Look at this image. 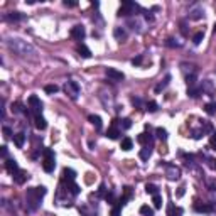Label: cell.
Masks as SVG:
<instances>
[{
    "label": "cell",
    "instance_id": "6da1fadb",
    "mask_svg": "<svg viewBox=\"0 0 216 216\" xmlns=\"http://www.w3.org/2000/svg\"><path fill=\"white\" fill-rule=\"evenodd\" d=\"M46 196V188L44 186H39V188H31L27 189L26 193V199H27V206L31 211H36L37 208L41 206V201Z\"/></svg>",
    "mask_w": 216,
    "mask_h": 216
},
{
    "label": "cell",
    "instance_id": "7a4b0ae2",
    "mask_svg": "<svg viewBox=\"0 0 216 216\" xmlns=\"http://www.w3.org/2000/svg\"><path fill=\"white\" fill-rule=\"evenodd\" d=\"M9 46H10V49H14V52L20 54V56H27L29 52H32V46L27 44L26 41H22V39H17V37L10 39Z\"/></svg>",
    "mask_w": 216,
    "mask_h": 216
},
{
    "label": "cell",
    "instance_id": "3957f363",
    "mask_svg": "<svg viewBox=\"0 0 216 216\" xmlns=\"http://www.w3.org/2000/svg\"><path fill=\"white\" fill-rule=\"evenodd\" d=\"M44 160H42V169L46 172H52L56 167V155L51 149H44Z\"/></svg>",
    "mask_w": 216,
    "mask_h": 216
},
{
    "label": "cell",
    "instance_id": "277c9868",
    "mask_svg": "<svg viewBox=\"0 0 216 216\" xmlns=\"http://www.w3.org/2000/svg\"><path fill=\"white\" fill-rule=\"evenodd\" d=\"M27 105H29V111H31L34 117H37V115L42 113V101H41L36 95H31V96H29Z\"/></svg>",
    "mask_w": 216,
    "mask_h": 216
},
{
    "label": "cell",
    "instance_id": "5b68a950",
    "mask_svg": "<svg viewBox=\"0 0 216 216\" xmlns=\"http://www.w3.org/2000/svg\"><path fill=\"white\" fill-rule=\"evenodd\" d=\"M139 9L137 7V3H134V2H128V0H125V2H122V5H120V9H118V15L120 17H127V15H132L134 12Z\"/></svg>",
    "mask_w": 216,
    "mask_h": 216
},
{
    "label": "cell",
    "instance_id": "8992f818",
    "mask_svg": "<svg viewBox=\"0 0 216 216\" xmlns=\"http://www.w3.org/2000/svg\"><path fill=\"white\" fill-rule=\"evenodd\" d=\"M64 91H66V95H69L73 100H76L78 98V95H80V85H78L76 81H66V85H64Z\"/></svg>",
    "mask_w": 216,
    "mask_h": 216
},
{
    "label": "cell",
    "instance_id": "52a82bcc",
    "mask_svg": "<svg viewBox=\"0 0 216 216\" xmlns=\"http://www.w3.org/2000/svg\"><path fill=\"white\" fill-rule=\"evenodd\" d=\"M165 176H167L171 181H176V179H179V177H181V169L176 167L174 164H169V165H167V172H165Z\"/></svg>",
    "mask_w": 216,
    "mask_h": 216
},
{
    "label": "cell",
    "instance_id": "ba28073f",
    "mask_svg": "<svg viewBox=\"0 0 216 216\" xmlns=\"http://www.w3.org/2000/svg\"><path fill=\"white\" fill-rule=\"evenodd\" d=\"M106 76L110 78L111 81H122L123 78H125V74L115 68H106Z\"/></svg>",
    "mask_w": 216,
    "mask_h": 216
},
{
    "label": "cell",
    "instance_id": "9c48e42d",
    "mask_svg": "<svg viewBox=\"0 0 216 216\" xmlns=\"http://www.w3.org/2000/svg\"><path fill=\"white\" fill-rule=\"evenodd\" d=\"M85 36H86V31H85V27H83V26H74L71 29V37H73V39L83 41V39H85Z\"/></svg>",
    "mask_w": 216,
    "mask_h": 216
},
{
    "label": "cell",
    "instance_id": "30bf717a",
    "mask_svg": "<svg viewBox=\"0 0 216 216\" xmlns=\"http://www.w3.org/2000/svg\"><path fill=\"white\" fill-rule=\"evenodd\" d=\"M130 198H132V188H130V186H125V188H123V196L120 198L117 203H118L120 206H125L127 201H128Z\"/></svg>",
    "mask_w": 216,
    "mask_h": 216
},
{
    "label": "cell",
    "instance_id": "8fae6325",
    "mask_svg": "<svg viewBox=\"0 0 216 216\" xmlns=\"http://www.w3.org/2000/svg\"><path fill=\"white\" fill-rule=\"evenodd\" d=\"M5 169L14 176V174L19 171V165H17V162H15V159H7L5 160Z\"/></svg>",
    "mask_w": 216,
    "mask_h": 216
},
{
    "label": "cell",
    "instance_id": "7c38bea8",
    "mask_svg": "<svg viewBox=\"0 0 216 216\" xmlns=\"http://www.w3.org/2000/svg\"><path fill=\"white\" fill-rule=\"evenodd\" d=\"M34 122H36V128H37V130H46V128H47V122H46V118L42 117V115L34 117Z\"/></svg>",
    "mask_w": 216,
    "mask_h": 216
},
{
    "label": "cell",
    "instance_id": "4fadbf2b",
    "mask_svg": "<svg viewBox=\"0 0 216 216\" xmlns=\"http://www.w3.org/2000/svg\"><path fill=\"white\" fill-rule=\"evenodd\" d=\"M26 134L24 132H19V134H14V142H15V145H17L19 149H22L24 147V144H26Z\"/></svg>",
    "mask_w": 216,
    "mask_h": 216
},
{
    "label": "cell",
    "instance_id": "5bb4252c",
    "mask_svg": "<svg viewBox=\"0 0 216 216\" xmlns=\"http://www.w3.org/2000/svg\"><path fill=\"white\" fill-rule=\"evenodd\" d=\"M194 209L199 211V213H209V211H213V206H211V204H201L199 201H196Z\"/></svg>",
    "mask_w": 216,
    "mask_h": 216
},
{
    "label": "cell",
    "instance_id": "9a60e30c",
    "mask_svg": "<svg viewBox=\"0 0 216 216\" xmlns=\"http://www.w3.org/2000/svg\"><path fill=\"white\" fill-rule=\"evenodd\" d=\"M74 177H76V172L73 169H68V167L63 169V181H74Z\"/></svg>",
    "mask_w": 216,
    "mask_h": 216
},
{
    "label": "cell",
    "instance_id": "2e32d148",
    "mask_svg": "<svg viewBox=\"0 0 216 216\" xmlns=\"http://www.w3.org/2000/svg\"><path fill=\"white\" fill-rule=\"evenodd\" d=\"M106 137H108V139H111V140H117L120 137V130L115 125H111L110 128H108V132H106Z\"/></svg>",
    "mask_w": 216,
    "mask_h": 216
},
{
    "label": "cell",
    "instance_id": "e0dca14e",
    "mask_svg": "<svg viewBox=\"0 0 216 216\" xmlns=\"http://www.w3.org/2000/svg\"><path fill=\"white\" fill-rule=\"evenodd\" d=\"M88 120H90V122L95 125V128H96V130H101V127H103V122H101V118H100L98 115H90V117H88Z\"/></svg>",
    "mask_w": 216,
    "mask_h": 216
},
{
    "label": "cell",
    "instance_id": "ac0fdd59",
    "mask_svg": "<svg viewBox=\"0 0 216 216\" xmlns=\"http://www.w3.org/2000/svg\"><path fill=\"white\" fill-rule=\"evenodd\" d=\"M26 179H27V174L24 172V171H20V169L14 174V181L17 182V184H24V182H26Z\"/></svg>",
    "mask_w": 216,
    "mask_h": 216
},
{
    "label": "cell",
    "instance_id": "d6986e66",
    "mask_svg": "<svg viewBox=\"0 0 216 216\" xmlns=\"http://www.w3.org/2000/svg\"><path fill=\"white\" fill-rule=\"evenodd\" d=\"M113 36H115V39H117V41H123V39H127V32H125V29H122V27H115Z\"/></svg>",
    "mask_w": 216,
    "mask_h": 216
},
{
    "label": "cell",
    "instance_id": "ffe728a7",
    "mask_svg": "<svg viewBox=\"0 0 216 216\" xmlns=\"http://www.w3.org/2000/svg\"><path fill=\"white\" fill-rule=\"evenodd\" d=\"M14 113H27V110L24 108L22 105V101H15V103H12V108H10Z\"/></svg>",
    "mask_w": 216,
    "mask_h": 216
},
{
    "label": "cell",
    "instance_id": "44dd1931",
    "mask_svg": "<svg viewBox=\"0 0 216 216\" xmlns=\"http://www.w3.org/2000/svg\"><path fill=\"white\" fill-rule=\"evenodd\" d=\"M120 147H122V150H132V147H134V140L128 139V137H125V139H122Z\"/></svg>",
    "mask_w": 216,
    "mask_h": 216
},
{
    "label": "cell",
    "instance_id": "7402d4cb",
    "mask_svg": "<svg viewBox=\"0 0 216 216\" xmlns=\"http://www.w3.org/2000/svg\"><path fill=\"white\" fill-rule=\"evenodd\" d=\"M181 214H182L181 208H176L174 204H169V208H167V216H181Z\"/></svg>",
    "mask_w": 216,
    "mask_h": 216
},
{
    "label": "cell",
    "instance_id": "603a6c76",
    "mask_svg": "<svg viewBox=\"0 0 216 216\" xmlns=\"http://www.w3.org/2000/svg\"><path fill=\"white\" fill-rule=\"evenodd\" d=\"M78 52H80V56L81 57H85V59H88V57H91V51L88 47H86L85 44H81L80 47H78Z\"/></svg>",
    "mask_w": 216,
    "mask_h": 216
},
{
    "label": "cell",
    "instance_id": "cb8c5ba5",
    "mask_svg": "<svg viewBox=\"0 0 216 216\" xmlns=\"http://www.w3.org/2000/svg\"><path fill=\"white\" fill-rule=\"evenodd\" d=\"M201 93H203V90L198 88V86H189V88H188V95L191 98H198Z\"/></svg>",
    "mask_w": 216,
    "mask_h": 216
},
{
    "label": "cell",
    "instance_id": "d4e9b609",
    "mask_svg": "<svg viewBox=\"0 0 216 216\" xmlns=\"http://www.w3.org/2000/svg\"><path fill=\"white\" fill-rule=\"evenodd\" d=\"M169 83H171V74H167V76L164 78V81H162V83H159V85L155 86V93H160V91L164 90L165 86L169 85Z\"/></svg>",
    "mask_w": 216,
    "mask_h": 216
},
{
    "label": "cell",
    "instance_id": "484cf974",
    "mask_svg": "<svg viewBox=\"0 0 216 216\" xmlns=\"http://www.w3.org/2000/svg\"><path fill=\"white\" fill-rule=\"evenodd\" d=\"M139 155H140V159H142V160H149V157L152 155V150H150V147H149V145H145V147L142 149V150H140V154H139Z\"/></svg>",
    "mask_w": 216,
    "mask_h": 216
},
{
    "label": "cell",
    "instance_id": "4316f807",
    "mask_svg": "<svg viewBox=\"0 0 216 216\" xmlns=\"http://www.w3.org/2000/svg\"><path fill=\"white\" fill-rule=\"evenodd\" d=\"M137 140H139L140 144L147 145V144H150V142H152V135H150V134H140L139 137H137Z\"/></svg>",
    "mask_w": 216,
    "mask_h": 216
},
{
    "label": "cell",
    "instance_id": "83f0119b",
    "mask_svg": "<svg viewBox=\"0 0 216 216\" xmlns=\"http://www.w3.org/2000/svg\"><path fill=\"white\" fill-rule=\"evenodd\" d=\"M145 193L155 196V194H159V188H157L155 184H145Z\"/></svg>",
    "mask_w": 216,
    "mask_h": 216
},
{
    "label": "cell",
    "instance_id": "f1b7e54d",
    "mask_svg": "<svg viewBox=\"0 0 216 216\" xmlns=\"http://www.w3.org/2000/svg\"><path fill=\"white\" fill-rule=\"evenodd\" d=\"M155 135H157V139H160V140H167V130L165 128H155Z\"/></svg>",
    "mask_w": 216,
    "mask_h": 216
},
{
    "label": "cell",
    "instance_id": "f546056e",
    "mask_svg": "<svg viewBox=\"0 0 216 216\" xmlns=\"http://www.w3.org/2000/svg\"><path fill=\"white\" fill-rule=\"evenodd\" d=\"M5 19H7V20H22L24 15L20 14V12H12V14H9Z\"/></svg>",
    "mask_w": 216,
    "mask_h": 216
},
{
    "label": "cell",
    "instance_id": "4dcf8cb0",
    "mask_svg": "<svg viewBox=\"0 0 216 216\" xmlns=\"http://www.w3.org/2000/svg\"><path fill=\"white\" fill-rule=\"evenodd\" d=\"M140 214H144V216H154V209H152L150 206L145 204V206L140 208Z\"/></svg>",
    "mask_w": 216,
    "mask_h": 216
},
{
    "label": "cell",
    "instance_id": "1f68e13d",
    "mask_svg": "<svg viewBox=\"0 0 216 216\" xmlns=\"http://www.w3.org/2000/svg\"><path fill=\"white\" fill-rule=\"evenodd\" d=\"M44 90H46V93H47V95H54V93L59 91V86H57V85H47Z\"/></svg>",
    "mask_w": 216,
    "mask_h": 216
},
{
    "label": "cell",
    "instance_id": "d6a6232c",
    "mask_svg": "<svg viewBox=\"0 0 216 216\" xmlns=\"http://www.w3.org/2000/svg\"><path fill=\"white\" fill-rule=\"evenodd\" d=\"M152 203H154V208H155V209L162 208V198L159 196V194H155V196L152 198Z\"/></svg>",
    "mask_w": 216,
    "mask_h": 216
},
{
    "label": "cell",
    "instance_id": "836d02e7",
    "mask_svg": "<svg viewBox=\"0 0 216 216\" xmlns=\"http://www.w3.org/2000/svg\"><path fill=\"white\" fill-rule=\"evenodd\" d=\"M204 110H206L208 115H214L216 113V105L214 103H208V105L204 106Z\"/></svg>",
    "mask_w": 216,
    "mask_h": 216
},
{
    "label": "cell",
    "instance_id": "e575fe53",
    "mask_svg": "<svg viewBox=\"0 0 216 216\" xmlns=\"http://www.w3.org/2000/svg\"><path fill=\"white\" fill-rule=\"evenodd\" d=\"M120 125H122L123 130H128V128L132 127V120L130 118H123V120H120Z\"/></svg>",
    "mask_w": 216,
    "mask_h": 216
},
{
    "label": "cell",
    "instance_id": "d590c367",
    "mask_svg": "<svg viewBox=\"0 0 216 216\" xmlns=\"http://www.w3.org/2000/svg\"><path fill=\"white\" fill-rule=\"evenodd\" d=\"M203 37H204V32H201V31L196 32V34L193 36V42H194V44H199V42L203 41Z\"/></svg>",
    "mask_w": 216,
    "mask_h": 216
},
{
    "label": "cell",
    "instance_id": "8d00e7d4",
    "mask_svg": "<svg viewBox=\"0 0 216 216\" xmlns=\"http://www.w3.org/2000/svg\"><path fill=\"white\" fill-rule=\"evenodd\" d=\"M145 110H147V111H150V113L157 111V103H155V101H149L147 105H145Z\"/></svg>",
    "mask_w": 216,
    "mask_h": 216
},
{
    "label": "cell",
    "instance_id": "74e56055",
    "mask_svg": "<svg viewBox=\"0 0 216 216\" xmlns=\"http://www.w3.org/2000/svg\"><path fill=\"white\" fill-rule=\"evenodd\" d=\"M186 83H188V88L189 86H194V83H196V74H188V76H186Z\"/></svg>",
    "mask_w": 216,
    "mask_h": 216
},
{
    "label": "cell",
    "instance_id": "f35d334b",
    "mask_svg": "<svg viewBox=\"0 0 216 216\" xmlns=\"http://www.w3.org/2000/svg\"><path fill=\"white\" fill-rule=\"evenodd\" d=\"M203 14H204V12H203V9H196V10L191 12V19H201Z\"/></svg>",
    "mask_w": 216,
    "mask_h": 216
},
{
    "label": "cell",
    "instance_id": "ab89813d",
    "mask_svg": "<svg viewBox=\"0 0 216 216\" xmlns=\"http://www.w3.org/2000/svg\"><path fill=\"white\" fill-rule=\"evenodd\" d=\"M120 209H122V206H120L118 203H115V206H113V209H111L110 216H120Z\"/></svg>",
    "mask_w": 216,
    "mask_h": 216
},
{
    "label": "cell",
    "instance_id": "60d3db41",
    "mask_svg": "<svg viewBox=\"0 0 216 216\" xmlns=\"http://www.w3.org/2000/svg\"><path fill=\"white\" fill-rule=\"evenodd\" d=\"M105 199H106L108 203H110V204H115V203H117V201H115V194H113V193L105 194Z\"/></svg>",
    "mask_w": 216,
    "mask_h": 216
},
{
    "label": "cell",
    "instance_id": "b9f144b4",
    "mask_svg": "<svg viewBox=\"0 0 216 216\" xmlns=\"http://www.w3.org/2000/svg\"><path fill=\"white\" fill-rule=\"evenodd\" d=\"M209 147L213 149V150H216V132H214V134H211V139H209Z\"/></svg>",
    "mask_w": 216,
    "mask_h": 216
},
{
    "label": "cell",
    "instance_id": "7bdbcfd3",
    "mask_svg": "<svg viewBox=\"0 0 216 216\" xmlns=\"http://www.w3.org/2000/svg\"><path fill=\"white\" fill-rule=\"evenodd\" d=\"M142 61H144L142 56H137V57L132 59V64H134V66H140V64H142Z\"/></svg>",
    "mask_w": 216,
    "mask_h": 216
},
{
    "label": "cell",
    "instance_id": "ee69618b",
    "mask_svg": "<svg viewBox=\"0 0 216 216\" xmlns=\"http://www.w3.org/2000/svg\"><path fill=\"white\" fill-rule=\"evenodd\" d=\"M3 137H5V139H10L12 137V128L10 127H3Z\"/></svg>",
    "mask_w": 216,
    "mask_h": 216
},
{
    "label": "cell",
    "instance_id": "f6af8a7d",
    "mask_svg": "<svg viewBox=\"0 0 216 216\" xmlns=\"http://www.w3.org/2000/svg\"><path fill=\"white\" fill-rule=\"evenodd\" d=\"M0 154H2V157H3V159H5V160H7V155H9V149H7L5 145H3V147L0 149Z\"/></svg>",
    "mask_w": 216,
    "mask_h": 216
},
{
    "label": "cell",
    "instance_id": "bcb514c9",
    "mask_svg": "<svg viewBox=\"0 0 216 216\" xmlns=\"http://www.w3.org/2000/svg\"><path fill=\"white\" fill-rule=\"evenodd\" d=\"M184 193H186V188H184V186H181V188L177 189V198H182V196H184Z\"/></svg>",
    "mask_w": 216,
    "mask_h": 216
},
{
    "label": "cell",
    "instance_id": "7dc6e473",
    "mask_svg": "<svg viewBox=\"0 0 216 216\" xmlns=\"http://www.w3.org/2000/svg\"><path fill=\"white\" fill-rule=\"evenodd\" d=\"M98 194H100V196H105V184H101V186H100Z\"/></svg>",
    "mask_w": 216,
    "mask_h": 216
},
{
    "label": "cell",
    "instance_id": "c3c4849f",
    "mask_svg": "<svg viewBox=\"0 0 216 216\" xmlns=\"http://www.w3.org/2000/svg\"><path fill=\"white\" fill-rule=\"evenodd\" d=\"M132 103H134V105H137V106H140V105H142L140 98H132Z\"/></svg>",
    "mask_w": 216,
    "mask_h": 216
},
{
    "label": "cell",
    "instance_id": "681fc988",
    "mask_svg": "<svg viewBox=\"0 0 216 216\" xmlns=\"http://www.w3.org/2000/svg\"><path fill=\"white\" fill-rule=\"evenodd\" d=\"M165 44H167L169 47H174V46H177L176 42H174V39H167V42H165Z\"/></svg>",
    "mask_w": 216,
    "mask_h": 216
},
{
    "label": "cell",
    "instance_id": "f907efd6",
    "mask_svg": "<svg viewBox=\"0 0 216 216\" xmlns=\"http://www.w3.org/2000/svg\"><path fill=\"white\" fill-rule=\"evenodd\" d=\"M64 5H66V7H74V5H76V2H68V0H66Z\"/></svg>",
    "mask_w": 216,
    "mask_h": 216
},
{
    "label": "cell",
    "instance_id": "816d5d0a",
    "mask_svg": "<svg viewBox=\"0 0 216 216\" xmlns=\"http://www.w3.org/2000/svg\"><path fill=\"white\" fill-rule=\"evenodd\" d=\"M214 32H216V24H214Z\"/></svg>",
    "mask_w": 216,
    "mask_h": 216
},
{
    "label": "cell",
    "instance_id": "f5cc1de1",
    "mask_svg": "<svg viewBox=\"0 0 216 216\" xmlns=\"http://www.w3.org/2000/svg\"><path fill=\"white\" fill-rule=\"evenodd\" d=\"M214 167H216V160H214Z\"/></svg>",
    "mask_w": 216,
    "mask_h": 216
}]
</instances>
